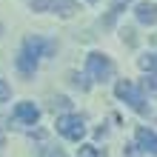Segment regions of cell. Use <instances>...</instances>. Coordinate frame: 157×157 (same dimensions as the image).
<instances>
[{
    "instance_id": "6da1fadb",
    "label": "cell",
    "mask_w": 157,
    "mask_h": 157,
    "mask_svg": "<svg viewBox=\"0 0 157 157\" xmlns=\"http://www.w3.org/2000/svg\"><path fill=\"white\" fill-rule=\"evenodd\" d=\"M86 75L91 80H97V83H103L114 75V63L106 57V54H100V52H91L89 57H86Z\"/></svg>"
},
{
    "instance_id": "7a4b0ae2",
    "label": "cell",
    "mask_w": 157,
    "mask_h": 157,
    "mask_svg": "<svg viewBox=\"0 0 157 157\" xmlns=\"http://www.w3.org/2000/svg\"><path fill=\"white\" fill-rule=\"evenodd\" d=\"M114 94H117L120 100H126V103L132 106L137 114H146V112H149V106H146V97H143V91L137 89L134 83H128V80H120L117 86H114Z\"/></svg>"
},
{
    "instance_id": "3957f363",
    "label": "cell",
    "mask_w": 157,
    "mask_h": 157,
    "mask_svg": "<svg viewBox=\"0 0 157 157\" xmlns=\"http://www.w3.org/2000/svg\"><path fill=\"white\" fill-rule=\"evenodd\" d=\"M57 132L66 137V140H71V143H80L83 137H86V123H83V117L80 114H63V117H57Z\"/></svg>"
},
{
    "instance_id": "277c9868",
    "label": "cell",
    "mask_w": 157,
    "mask_h": 157,
    "mask_svg": "<svg viewBox=\"0 0 157 157\" xmlns=\"http://www.w3.org/2000/svg\"><path fill=\"white\" fill-rule=\"evenodd\" d=\"M32 12H54L60 17H71L77 12V3L75 0H29Z\"/></svg>"
},
{
    "instance_id": "5b68a950",
    "label": "cell",
    "mask_w": 157,
    "mask_h": 157,
    "mask_svg": "<svg viewBox=\"0 0 157 157\" xmlns=\"http://www.w3.org/2000/svg\"><path fill=\"white\" fill-rule=\"evenodd\" d=\"M23 49L29 52V54H34V57H49V54H54V46L52 40H40V37H26V43H23Z\"/></svg>"
},
{
    "instance_id": "8992f818",
    "label": "cell",
    "mask_w": 157,
    "mask_h": 157,
    "mask_svg": "<svg viewBox=\"0 0 157 157\" xmlns=\"http://www.w3.org/2000/svg\"><path fill=\"white\" fill-rule=\"evenodd\" d=\"M134 140H137V149H140V151H146V154H157V134H154V132H149L146 126L137 128Z\"/></svg>"
},
{
    "instance_id": "52a82bcc",
    "label": "cell",
    "mask_w": 157,
    "mask_h": 157,
    "mask_svg": "<svg viewBox=\"0 0 157 157\" xmlns=\"http://www.w3.org/2000/svg\"><path fill=\"white\" fill-rule=\"evenodd\" d=\"M14 120H20V123H26V126H34V123L40 120V109L34 106V103H17Z\"/></svg>"
},
{
    "instance_id": "ba28073f",
    "label": "cell",
    "mask_w": 157,
    "mask_h": 157,
    "mask_svg": "<svg viewBox=\"0 0 157 157\" xmlns=\"http://www.w3.org/2000/svg\"><path fill=\"white\" fill-rule=\"evenodd\" d=\"M134 17H137L143 26H157V6H154V3H137Z\"/></svg>"
},
{
    "instance_id": "9c48e42d",
    "label": "cell",
    "mask_w": 157,
    "mask_h": 157,
    "mask_svg": "<svg viewBox=\"0 0 157 157\" xmlns=\"http://www.w3.org/2000/svg\"><path fill=\"white\" fill-rule=\"evenodd\" d=\"M34 69H37V57L23 49L20 54H17V71H20L23 77H32V75H34Z\"/></svg>"
},
{
    "instance_id": "30bf717a",
    "label": "cell",
    "mask_w": 157,
    "mask_h": 157,
    "mask_svg": "<svg viewBox=\"0 0 157 157\" xmlns=\"http://www.w3.org/2000/svg\"><path fill=\"white\" fill-rule=\"evenodd\" d=\"M137 66L143 71H149V75H157V52H149L143 57H137Z\"/></svg>"
},
{
    "instance_id": "8fae6325",
    "label": "cell",
    "mask_w": 157,
    "mask_h": 157,
    "mask_svg": "<svg viewBox=\"0 0 157 157\" xmlns=\"http://www.w3.org/2000/svg\"><path fill=\"white\" fill-rule=\"evenodd\" d=\"M77 157H100V151L94 149V146H80V151H77Z\"/></svg>"
},
{
    "instance_id": "7c38bea8",
    "label": "cell",
    "mask_w": 157,
    "mask_h": 157,
    "mask_svg": "<svg viewBox=\"0 0 157 157\" xmlns=\"http://www.w3.org/2000/svg\"><path fill=\"white\" fill-rule=\"evenodd\" d=\"M9 97H12V89H9V83H6V80H0V103H6Z\"/></svg>"
},
{
    "instance_id": "4fadbf2b",
    "label": "cell",
    "mask_w": 157,
    "mask_h": 157,
    "mask_svg": "<svg viewBox=\"0 0 157 157\" xmlns=\"http://www.w3.org/2000/svg\"><path fill=\"white\" fill-rule=\"evenodd\" d=\"M143 86L149 89L151 94H157V75H149V77H146V83H143Z\"/></svg>"
},
{
    "instance_id": "5bb4252c",
    "label": "cell",
    "mask_w": 157,
    "mask_h": 157,
    "mask_svg": "<svg viewBox=\"0 0 157 157\" xmlns=\"http://www.w3.org/2000/svg\"><path fill=\"white\" fill-rule=\"evenodd\" d=\"M46 157H66V154H63V151H57V149H52V151L46 154Z\"/></svg>"
},
{
    "instance_id": "9a60e30c",
    "label": "cell",
    "mask_w": 157,
    "mask_h": 157,
    "mask_svg": "<svg viewBox=\"0 0 157 157\" xmlns=\"http://www.w3.org/2000/svg\"><path fill=\"white\" fill-rule=\"evenodd\" d=\"M0 149H3V132H0Z\"/></svg>"
},
{
    "instance_id": "2e32d148",
    "label": "cell",
    "mask_w": 157,
    "mask_h": 157,
    "mask_svg": "<svg viewBox=\"0 0 157 157\" xmlns=\"http://www.w3.org/2000/svg\"><path fill=\"white\" fill-rule=\"evenodd\" d=\"M117 3H128V0H117Z\"/></svg>"
},
{
    "instance_id": "e0dca14e",
    "label": "cell",
    "mask_w": 157,
    "mask_h": 157,
    "mask_svg": "<svg viewBox=\"0 0 157 157\" xmlns=\"http://www.w3.org/2000/svg\"><path fill=\"white\" fill-rule=\"evenodd\" d=\"M91 3H97V0H91Z\"/></svg>"
}]
</instances>
